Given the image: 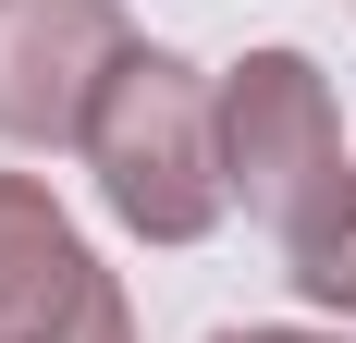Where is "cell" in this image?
I'll use <instances>...</instances> for the list:
<instances>
[{
	"mask_svg": "<svg viewBox=\"0 0 356 343\" xmlns=\"http://www.w3.org/2000/svg\"><path fill=\"white\" fill-rule=\"evenodd\" d=\"M86 172L99 208L136 245H209L234 221V172H221V74H197L184 49H147L111 74L99 123H86Z\"/></svg>",
	"mask_w": 356,
	"mask_h": 343,
	"instance_id": "6da1fadb",
	"label": "cell"
},
{
	"mask_svg": "<svg viewBox=\"0 0 356 343\" xmlns=\"http://www.w3.org/2000/svg\"><path fill=\"white\" fill-rule=\"evenodd\" d=\"M221 172H234V208L258 233H307L320 208H344V110H332V74L307 49H246L221 74Z\"/></svg>",
	"mask_w": 356,
	"mask_h": 343,
	"instance_id": "7a4b0ae2",
	"label": "cell"
},
{
	"mask_svg": "<svg viewBox=\"0 0 356 343\" xmlns=\"http://www.w3.org/2000/svg\"><path fill=\"white\" fill-rule=\"evenodd\" d=\"M123 62H136L123 0H0V147H86Z\"/></svg>",
	"mask_w": 356,
	"mask_h": 343,
	"instance_id": "3957f363",
	"label": "cell"
},
{
	"mask_svg": "<svg viewBox=\"0 0 356 343\" xmlns=\"http://www.w3.org/2000/svg\"><path fill=\"white\" fill-rule=\"evenodd\" d=\"M0 343H136L123 282L74 233L49 172H0Z\"/></svg>",
	"mask_w": 356,
	"mask_h": 343,
	"instance_id": "277c9868",
	"label": "cell"
},
{
	"mask_svg": "<svg viewBox=\"0 0 356 343\" xmlns=\"http://www.w3.org/2000/svg\"><path fill=\"white\" fill-rule=\"evenodd\" d=\"M283 282H295L320 319H344V331H356V184H344V208H320V221L283 245Z\"/></svg>",
	"mask_w": 356,
	"mask_h": 343,
	"instance_id": "5b68a950",
	"label": "cell"
},
{
	"mask_svg": "<svg viewBox=\"0 0 356 343\" xmlns=\"http://www.w3.org/2000/svg\"><path fill=\"white\" fill-rule=\"evenodd\" d=\"M209 343H356V331H295V319H246V331H209Z\"/></svg>",
	"mask_w": 356,
	"mask_h": 343,
	"instance_id": "8992f818",
	"label": "cell"
}]
</instances>
